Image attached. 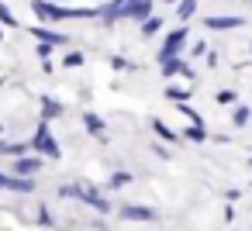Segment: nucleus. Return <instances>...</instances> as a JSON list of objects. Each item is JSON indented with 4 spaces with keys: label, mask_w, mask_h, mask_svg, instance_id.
Listing matches in <instances>:
<instances>
[{
    "label": "nucleus",
    "mask_w": 252,
    "mask_h": 231,
    "mask_svg": "<svg viewBox=\"0 0 252 231\" xmlns=\"http://www.w3.org/2000/svg\"><path fill=\"white\" fill-rule=\"evenodd\" d=\"M252 121V107L249 104H231V124L235 128H245Z\"/></svg>",
    "instance_id": "4468645a"
},
{
    "label": "nucleus",
    "mask_w": 252,
    "mask_h": 231,
    "mask_svg": "<svg viewBox=\"0 0 252 231\" xmlns=\"http://www.w3.org/2000/svg\"><path fill=\"white\" fill-rule=\"evenodd\" d=\"M76 200L87 203V207H94L97 214H111V210H114V200L104 197V190H97L94 183H80V197H76Z\"/></svg>",
    "instance_id": "7ed1b4c3"
},
{
    "label": "nucleus",
    "mask_w": 252,
    "mask_h": 231,
    "mask_svg": "<svg viewBox=\"0 0 252 231\" xmlns=\"http://www.w3.org/2000/svg\"><path fill=\"white\" fill-rule=\"evenodd\" d=\"M38 111H42V121H56V117H63V114H66L63 100H56V97H49V93H42V97H38Z\"/></svg>",
    "instance_id": "9d476101"
},
{
    "label": "nucleus",
    "mask_w": 252,
    "mask_h": 231,
    "mask_svg": "<svg viewBox=\"0 0 252 231\" xmlns=\"http://www.w3.org/2000/svg\"><path fill=\"white\" fill-rule=\"evenodd\" d=\"M214 100H218L221 107H231V104H238V93H235V90H218Z\"/></svg>",
    "instance_id": "b1692460"
},
{
    "label": "nucleus",
    "mask_w": 252,
    "mask_h": 231,
    "mask_svg": "<svg viewBox=\"0 0 252 231\" xmlns=\"http://www.w3.org/2000/svg\"><path fill=\"white\" fill-rule=\"evenodd\" d=\"M0 190L18 193V197H28V193L38 190V183H35V176H14V173L7 169V173H0Z\"/></svg>",
    "instance_id": "20e7f679"
},
{
    "label": "nucleus",
    "mask_w": 252,
    "mask_h": 231,
    "mask_svg": "<svg viewBox=\"0 0 252 231\" xmlns=\"http://www.w3.org/2000/svg\"><path fill=\"white\" fill-rule=\"evenodd\" d=\"M111 69H114V73H128V69H135V62H128L125 56H114V59H111Z\"/></svg>",
    "instance_id": "393cba45"
},
{
    "label": "nucleus",
    "mask_w": 252,
    "mask_h": 231,
    "mask_svg": "<svg viewBox=\"0 0 252 231\" xmlns=\"http://www.w3.org/2000/svg\"><path fill=\"white\" fill-rule=\"evenodd\" d=\"M207 52H211V49H207V42H204V38H200V42H193V45H190V56H193V59H204V56H207Z\"/></svg>",
    "instance_id": "a878e982"
},
{
    "label": "nucleus",
    "mask_w": 252,
    "mask_h": 231,
    "mask_svg": "<svg viewBox=\"0 0 252 231\" xmlns=\"http://www.w3.org/2000/svg\"><path fill=\"white\" fill-rule=\"evenodd\" d=\"M224 197H228V203H235V200H242V190H238V186H231Z\"/></svg>",
    "instance_id": "cd10ccee"
},
{
    "label": "nucleus",
    "mask_w": 252,
    "mask_h": 231,
    "mask_svg": "<svg viewBox=\"0 0 252 231\" xmlns=\"http://www.w3.org/2000/svg\"><path fill=\"white\" fill-rule=\"evenodd\" d=\"M0 25H4L7 31H18V18H14V11H11L7 0H0Z\"/></svg>",
    "instance_id": "6ab92c4d"
},
{
    "label": "nucleus",
    "mask_w": 252,
    "mask_h": 231,
    "mask_svg": "<svg viewBox=\"0 0 252 231\" xmlns=\"http://www.w3.org/2000/svg\"><path fill=\"white\" fill-rule=\"evenodd\" d=\"M32 38L35 42H45L52 49H69V35L66 31H52V25H35L32 28Z\"/></svg>",
    "instance_id": "0eeeda50"
},
{
    "label": "nucleus",
    "mask_w": 252,
    "mask_h": 231,
    "mask_svg": "<svg viewBox=\"0 0 252 231\" xmlns=\"http://www.w3.org/2000/svg\"><path fill=\"white\" fill-rule=\"evenodd\" d=\"M83 128H87L97 142H107V124H104V117H100V114L87 111V114H83Z\"/></svg>",
    "instance_id": "9b49d317"
},
{
    "label": "nucleus",
    "mask_w": 252,
    "mask_h": 231,
    "mask_svg": "<svg viewBox=\"0 0 252 231\" xmlns=\"http://www.w3.org/2000/svg\"><path fill=\"white\" fill-rule=\"evenodd\" d=\"M83 62H87V56H83L80 49H69V52H63V66H66V69H80Z\"/></svg>",
    "instance_id": "412c9836"
},
{
    "label": "nucleus",
    "mask_w": 252,
    "mask_h": 231,
    "mask_svg": "<svg viewBox=\"0 0 252 231\" xmlns=\"http://www.w3.org/2000/svg\"><path fill=\"white\" fill-rule=\"evenodd\" d=\"M159 73L166 76V80H176V76H183V80H193V66L183 59V56H169V59H159Z\"/></svg>",
    "instance_id": "39448f33"
},
{
    "label": "nucleus",
    "mask_w": 252,
    "mask_h": 231,
    "mask_svg": "<svg viewBox=\"0 0 252 231\" xmlns=\"http://www.w3.org/2000/svg\"><path fill=\"white\" fill-rule=\"evenodd\" d=\"M138 28H142V38H156V35H159V31L166 28V18L152 11V14H149L145 21H138Z\"/></svg>",
    "instance_id": "f8f14e48"
},
{
    "label": "nucleus",
    "mask_w": 252,
    "mask_h": 231,
    "mask_svg": "<svg viewBox=\"0 0 252 231\" xmlns=\"http://www.w3.org/2000/svg\"><path fill=\"white\" fill-rule=\"evenodd\" d=\"M28 145H32V152H38L42 159H63V145H59V138L52 135L49 121H42V117H38L35 135L28 138Z\"/></svg>",
    "instance_id": "f257e3e1"
},
{
    "label": "nucleus",
    "mask_w": 252,
    "mask_h": 231,
    "mask_svg": "<svg viewBox=\"0 0 252 231\" xmlns=\"http://www.w3.org/2000/svg\"><path fill=\"white\" fill-rule=\"evenodd\" d=\"M152 131L162 138V142H180V131H173L166 121H159V117H152Z\"/></svg>",
    "instance_id": "f3484780"
},
{
    "label": "nucleus",
    "mask_w": 252,
    "mask_h": 231,
    "mask_svg": "<svg viewBox=\"0 0 252 231\" xmlns=\"http://www.w3.org/2000/svg\"><path fill=\"white\" fill-rule=\"evenodd\" d=\"M187 45H190V28H187V25H176L173 31H166V35H162V45H159L156 59L183 56V52H187Z\"/></svg>",
    "instance_id": "f03ea898"
},
{
    "label": "nucleus",
    "mask_w": 252,
    "mask_h": 231,
    "mask_svg": "<svg viewBox=\"0 0 252 231\" xmlns=\"http://www.w3.org/2000/svg\"><path fill=\"white\" fill-rule=\"evenodd\" d=\"M242 25H245V18H238V14H211V18H204L207 31H235Z\"/></svg>",
    "instance_id": "1a4fd4ad"
},
{
    "label": "nucleus",
    "mask_w": 252,
    "mask_h": 231,
    "mask_svg": "<svg viewBox=\"0 0 252 231\" xmlns=\"http://www.w3.org/2000/svg\"><path fill=\"white\" fill-rule=\"evenodd\" d=\"M42 166H45V159H42L38 152H25V155L11 159V173H14V176H38Z\"/></svg>",
    "instance_id": "423d86ee"
},
{
    "label": "nucleus",
    "mask_w": 252,
    "mask_h": 231,
    "mask_svg": "<svg viewBox=\"0 0 252 231\" xmlns=\"http://www.w3.org/2000/svg\"><path fill=\"white\" fill-rule=\"evenodd\" d=\"M180 138H187V142H207L211 135H207V128H204V124H187V128L180 131Z\"/></svg>",
    "instance_id": "a211bd4d"
},
{
    "label": "nucleus",
    "mask_w": 252,
    "mask_h": 231,
    "mask_svg": "<svg viewBox=\"0 0 252 231\" xmlns=\"http://www.w3.org/2000/svg\"><path fill=\"white\" fill-rule=\"evenodd\" d=\"M35 221H38V228H52V224H56L45 203H35Z\"/></svg>",
    "instance_id": "5701e85b"
},
{
    "label": "nucleus",
    "mask_w": 252,
    "mask_h": 231,
    "mask_svg": "<svg viewBox=\"0 0 252 231\" xmlns=\"http://www.w3.org/2000/svg\"><path fill=\"white\" fill-rule=\"evenodd\" d=\"M25 152H32L28 142H0V155H7V159H18Z\"/></svg>",
    "instance_id": "2eb2a0df"
},
{
    "label": "nucleus",
    "mask_w": 252,
    "mask_h": 231,
    "mask_svg": "<svg viewBox=\"0 0 252 231\" xmlns=\"http://www.w3.org/2000/svg\"><path fill=\"white\" fill-rule=\"evenodd\" d=\"M152 152H156V155H159V159H169V152H166V148H162V145H156V142H152Z\"/></svg>",
    "instance_id": "c85d7f7f"
},
{
    "label": "nucleus",
    "mask_w": 252,
    "mask_h": 231,
    "mask_svg": "<svg viewBox=\"0 0 252 231\" xmlns=\"http://www.w3.org/2000/svg\"><path fill=\"white\" fill-rule=\"evenodd\" d=\"M131 179H135V173H128V169H118V173H111L107 186H111V190H125V186H128Z\"/></svg>",
    "instance_id": "aec40b11"
},
{
    "label": "nucleus",
    "mask_w": 252,
    "mask_h": 231,
    "mask_svg": "<svg viewBox=\"0 0 252 231\" xmlns=\"http://www.w3.org/2000/svg\"><path fill=\"white\" fill-rule=\"evenodd\" d=\"M162 97H166V100H173V104H183V100H190V97H193V87H176V83H173V87H166V90H162Z\"/></svg>",
    "instance_id": "ddd939ff"
},
{
    "label": "nucleus",
    "mask_w": 252,
    "mask_h": 231,
    "mask_svg": "<svg viewBox=\"0 0 252 231\" xmlns=\"http://www.w3.org/2000/svg\"><path fill=\"white\" fill-rule=\"evenodd\" d=\"M118 217H121V221H142V224L159 221V214H156L152 207H145V203H121V207H118Z\"/></svg>",
    "instance_id": "6e6552de"
},
{
    "label": "nucleus",
    "mask_w": 252,
    "mask_h": 231,
    "mask_svg": "<svg viewBox=\"0 0 252 231\" xmlns=\"http://www.w3.org/2000/svg\"><path fill=\"white\" fill-rule=\"evenodd\" d=\"M4 31H7V28H4V25H0V42H4Z\"/></svg>",
    "instance_id": "c756f323"
},
{
    "label": "nucleus",
    "mask_w": 252,
    "mask_h": 231,
    "mask_svg": "<svg viewBox=\"0 0 252 231\" xmlns=\"http://www.w3.org/2000/svg\"><path fill=\"white\" fill-rule=\"evenodd\" d=\"M193 14H197V0H176V21L180 25H187Z\"/></svg>",
    "instance_id": "dca6fc26"
},
{
    "label": "nucleus",
    "mask_w": 252,
    "mask_h": 231,
    "mask_svg": "<svg viewBox=\"0 0 252 231\" xmlns=\"http://www.w3.org/2000/svg\"><path fill=\"white\" fill-rule=\"evenodd\" d=\"M59 197H63V200H76V197H80V179H73V183H59Z\"/></svg>",
    "instance_id": "4be33fe9"
},
{
    "label": "nucleus",
    "mask_w": 252,
    "mask_h": 231,
    "mask_svg": "<svg viewBox=\"0 0 252 231\" xmlns=\"http://www.w3.org/2000/svg\"><path fill=\"white\" fill-rule=\"evenodd\" d=\"M118 4H121V0H118Z\"/></svg>",
    "instance_id": "7c9ffc66"
},
{
    "label": "nucleus",
    "mask_w": 252,
    "mask_h": 231,
    "mask_svg": "<svg viewBox=\"0 0 252 231\" xmlns=\"http://www.w3.org/2000/svg\"><path fill=\"white\" fill-rule=\"evenodd\" d=\"M204 62H207V69H218V66H221V59H218V52H207V56H204Z\"/></svg>",
    "instance_id": "bb28decb"
}]
</instances>
